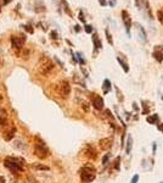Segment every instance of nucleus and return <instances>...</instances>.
I'll return each instance as SVG.
<instances>
[{
    "label": "nucleus",
    "instance_id": "nucleus-34",
    "mask_svg": "<svg viewBox=\"0 0 163 183\" xmlns=\"http://www.w3.org/2000/svg\"><path fill=\"white\" fill-rule=\"evenodd\" d=\"M157 128H158V130H159L161 132H163V124H161V125H158V126H157Z\"/></svg>",
    "mask_w": 163,
    "mask_h": 183
},
{
    "label": "nucleus",
    "instance_id": "nucleus-41",
    "mask_svg": "<svg viewBox=\"0 0 163 183\" xmlns=\"http://www.w3.org/2000/svg\"><path fill=\"white\" fill-rule=\"evenodd\" d=\"M22 183H24V182H22Z\"/></svg>",
    "mask_w": 163,
    "mask_h": 183
},
{
    "label": "nucleus",
    "instance_id": "nucleus-24",
    "mask_svg": "<svg viewBox=\"0 0 163 183\" xmlns=\"http://www.w3.org/2000/svg\"><path fill=\"white\" fill-rule=\"evenodd\" d=\"M84 29H85L86 33H91V32H92V27H91L90 24H85V28H84Z\"/></svg>",
    "mask_w": 163,
    "mask_h": 183
},
{
    "label": "nucleus",
    "instance_id": "nucleus-16",
    "mask_svg": "<svg viewBox=\"0 0 163 183\" xmlns=\"http://www.w3.org/2000/svg\"><path fill=\"white\" fill-rule=\"evenodd\" d=\"M32 167H33L34 170H40V171H49V167L43 165V164H39V162H33L32 164Z\"/></svg>",
    "mask_w": 163,
    "mask_h": 183
},
{
    "label": "nucleus",
    "instance_id": "nucleus-17",
    "mask_svg": "<svg viewBox=\"0 0 163 183\" xmlns=\"http://www.w3.org/2000/svg\"><path fill=\"white\" fill-rule=\"evenodd\" d=\"M153 57L157 60V61H159V63H162L163 61V53L159 50V48H156V50L153 51Z\"/></svg>",
    "mask_w": 163,
    "mask_h": 183
},
{
    "label": "nucleus",
    "instance_id": "nucleus-2",
    "mask_svg": "<svg viewBox=\"0 0 163 183\" xmlns=\"http://www.w3.org/2000/svg\"><path fill=\"white\" fill-rule=\"evenodd\" d=\"M23 164L24 161L22 159L18 158H12V156H8L4 160V165L15 175H17L18 172H23Z\"/></svg>",
    "mask_w": 163,
    "mask_h": 183
},
{
    "label": "nucleus",
    "instance_id": "nucleus-26",
    "mask_svg": "<svg viewBox=\"0 0 163 183\" xmlns=\"http://www.w3.org/2000/svg\"><path fill=\"white\" fill-rule=\"evenodd\" d=\"M119 160H121V158H116V160H114V169H117V170L119 167Z\"/></svg>",
    "mask_w": 163,
    "mask_h": 183
},
{
    "label": "nucleus",
    "instance_id": "nucleus-4",
    "mask_svg": "<svg viewBox=\"0 0 163 183\" xmlns=\"http://www.w3.org/2000/svg\"><path fill=\"white\" fill-rule=\"evenodd\" d=\"M36 139H37V138H36ZM34 155H36L37 158H39V159H45V158H48V155H49V149H48V146H46L45 143L42 142L40 139H39V142H38V139H37V142H36V144H34Z\"/></svg>",
    "mask_w": 163,
    "mask_h": 183
},
{
    "label": "nucleus",
    "instance_id": "nucleus-14",
    "mask_svg": "<svg viewBox=\"0 0 163 183\" xmlns=\"http://www.w3.org/2000/svg\"><path fill=\"white\" fill-rule=\"evenodd\" d=\"M117 61L121 64V66L123 67V70H124V72H129V66H128V64H127V61L124 60V57L123 56H117Z\"/></svg>",
    "mask_w": 163,
    "mask_h": 183
},
{
    "label": "nucleus",
    "instance_id": "nucleus-11",
    "mask_svg": "<svg viewBox=\"0 0 163 183\" xmlns=\"http://www.w3.org/2000/svg\"><path fill=\"white\" fill-rule=\"evenodd\" d=\"M112 138H104L99 142V145L101 148V150H108L112 146Z\"/></svg>",
    "mask_w": 163,
    "mask_h": 183
},
{
    "label": "nucleus",
    "instance_id": "nucleus-1",
    "mask_svg": "<svg viewBox=\"0 0 163 183\" xmlns=\"http://www.w3.org/2000/svg\"><path fill=\"white\" fill-rule=\"evenodd\" d=\"M55 65L52 63V60L49 56H42L38 61V65H37V70L40 75L43 76H48L52 72Z\"/></svg>",
    "mask_w": 163,
    "mask_h": 183
},
{
    "label": "nucleus",
    "instance_id": "nucleus-22",
    "mask_svg": "<svg viewBox=\"0 0 163 183\" xmlns=\"http://www.w3.org/2000/svg\"><path fill=\"white\" fill-rule=\"evenodd\" d=\"M157 18H158V21L163 24V11H162V10L157 12Z\"/></svg>",
    "mask_w": 163,
    "mask_h": 183
},
{
    "label": "nucleus",
    "instance_id": "nucleus-32",
    "mask_svg": "<svg viewBox=\"0 0 163 183\" xmlns=\"http://www.w3.org/2000/svg\"><path fill=\"white\" fill-rule=\"evenodd\" d=\"M0 183H6V179L3 176H0Z\"/></svg>",
    "mask_w": 163,
    "mask_h": 183
},
{
    "label": "nucleus",
    "instance_id": "nucleus-30",
    "mask_svg": "<svg viewBox=\"0 0 163 183\" xmlns=\"http://www.w3.org/2000/svg\"><path fill=\"white\" fill-rule=\"evenodd\" d=\"M79 20H80L82 22H85V18H84V16H83V12L79 14Z\"/></svg>",
    "mask_w": 163,
    "mask_h": 183
},
{
    "label": "nucleus",
    "instance_id": "nucleus-13",
    "mask_svg": "<svg viewBox=\"0 0 163 183\" xmlns=\"http://www.w3.org/2000/svg\"><path fill=\"white\" fill-rule=\"evenodd\" d=\"M92 43H94V47L96 49H101L102 48V43L101 40L99 39V36H97V33H94L92 34Z\"/></svg>",
    "mask_w": 163,
    "mask_h": 183
},
{
    "label": "nucleus",
    "instance_id": "nucleus-35",
    "mask_svg": "<svg viewBox=\"0 0 163 183\" xmlns=\"http://www.w3.org/2000/svg\"><path fill=\"white\" fill-rule=\"evenodd\" d=\"M56 36H57V33H56V32H51V38H54V39H55V38H57Z\"/></svg>",
    "mask_w": 163,
    "mask_h": 183
},
{
    "label": "nucleus",
    "instance_id": "nucleus-12",
    "mask_svg": "<svg viewBox=\"0 0 163 183\" xmlns=\"http://www.w3.org/2000/svg\"><path fill=\"white\" fill-rule=\"evenodd\" d=\"M15 134H16V128H15V127H11V130H9V131H6V132L4 133V139H5L6 142H10V140L14 139Z\"/></svg>",
    "mask_w": 163,
    "mask_h": 183
},
{
    "label": "nucleus",
    "instance_id": "nucleus-33",
    "mask_svg": "<svg viewBox=\"0 0 163 183\" xmlns=\"http://www.w3.org/2000/svg\"><path fill=\"white\" fill-rule=\"evenodd\" d=\"M3 101H4V95H3L2 93H0V105L3 104Z\"/></svg>",
    "mask_w": 163,
    "mask_h": 183
},
{
    "label": "nucleus",
    "instance_id": "nucleus-38",
    "mask_svg": "<svg viewBox=\"0 0 163 183\" xmlns=\"http://www.w3.org/2000/svg\"><path fill=\"white\" fill-rule=\"evenodd\" d=\"M74 27H76V28H74V29H76V32H79V30H80V27H79L78 24H77V26H74Z\"/></svg>",
    "mask_w": 163,
    "mask_h": 183
},
{
    "label": "nucleus",
    "instance_id": "nucleus-23",
    "mask_svg": "<svg viewBox=\"0 0 163 183\" xmlns=\"http://www.w3.org/2000/svg\"><path fill=\"white\" fill-rule=\"evenodd\" d=\"M105 33H106V37H107V42H108L110 44H112L113 42H112V37H111V34H110V32H108V29H105Z\"/></svg>",
    "mask_w": 163,
    "mask_h": 183
},
{
    "label": "nucleus",
    "instance_id": "nucleus-6",
    "mask_svg": "<svg viewBox=\"0 0 163 183\" xmlns=\"http://www.w3.org/2000/svg\"><path fill=\"white\" fill-rule=\"evenodd\" d=\"M26 42V37L24 34H21L20 37H16V36H12L11 37V44H12V48L16 49V50H21L23 48V44Z\"/></svg>",
    "mask_w": 163,
    "mask_h": 183
},
{
    "label": "nucleus",
    "instance_id": "nucleus-15",
    "mask_svg": "<svg viewBox=\"0 0 163 183\" xmlns=\"http://www.w3.org/2000/svg\"><path fill=\"white\" fill-rule=\"evenodd\" d=\"M136 27H138V32H139L140 38L143 39V42H146V40H147V38H146V32H145L144 27H143L141 24H136Z\"/></svg>",
    "mask_w": 163,
    "mask_h": 183
},
{
    "label": "nucleus",
    "instance_id": "nucleus-18",
    "mask_svg": "<svg viewBox=\"0 0 163 183\" xmlns=\"http://www.w3.org/2000/svg\"><path fill=\"white\" fill-rule=\"evenodd\" d=\"M146 121L149 122V124H151V125H156L157 122H158V115H150L147 118H146Z\"/></svg>",
    "mask_w": 163,
    "mask_h": 183
},
{
    "label": "nucleus",
    "instance_id": "nucleus-40",
    "mask_svg": "<svg viewBox=\"0 0 163 183\" xmlns=\"http://www.w3.org/2000/svg\"><path fill=\"white\" fill-rule=\"evenodd\" d=\"M161 183H163V182H161Z\"/></svg>",
    "mask_w": 163,
    "mask_h": 183
},
{
    "label": "nucleus",
    "instance_id": "nucleus-39",
    "mask_svg": "<svg viewBox=\"0 0 163 183\" xmlns=\"http://www.w3.org/2000/svg\"><path fill=\"white\" fill-rule=\"evenodd\" d=\"M0 11H2V6H0Z\"/></svg>",
    "mask_w": 163,
    "mask_h": 183
},
{
    "label": "nucleus",
    "instance_id": "nucleus-10",
    "mask_svg": "<svg viewBox=\"0 0 163 183\" xmlns=\"http://www.w3.org/2000/svg\"><path fill=\"white\" fill-rule=\"evenodd\" d=\"M92 105H94V108H95L96 110H101V109H104V100H102V98L99 97V95H95V94H94Z\"/></svg>",
    "mask_w": 163,
    "mask_h": 183
},
{
    "label": "nucleus",
    "instance_id": "nucleus-5",
    "mask_svg": "<svg viewBox=\"0 0 163 183\" xmlns=\"http://www.w3.org/2000/svg\"><path fill=\"white\" fill-rule=\"evenodd\" d=\"M56 92H57V94L61 98L66 99L70 95V93H71V85H70V83L67 81H64V79L60 81L58 84H57V87H56Z\"/></svg>",
    "mask_w": 163,
    "mask_h": 183
},
{
    "label": "nucleus",
    "instance_id": "nucleus-31",
    "mask_svg": "<svg viewBox=\"0 0 163 183\" xmlns=\"http://www.w3.org/2000/svg\"><path fill=\"white\" fill-rule=\"evenodd\" d=\"M99 3H100L102 6H105V5L107 4V3H106V0H99Z\"/></svg>",
    "mask_w": 163,
    "mask_h": 183
},
{
    "label": "nucleus",
    "instance_id": "nucleus-19",
    "mask_svg": "<svg viewBox=\"0 0 163 183\" xmlns=\"http://www.w3.org/2000/svg\"><path fill=\"white\" fill-rule=\"evenodd\" d=\"M102 89H104V94H107L108 92L111 90V82H110L108 79H105V81H104Z\"/></svg>",
    "mask_w": 163,
    "mask_h": 183
},
{
    "label": "nucleus",
    "instance_id": "nucleus-29",
    "mask_svg": "<svg viewBox=\"0 0 163 183\" xmlns=\"http://www.w3.org/2000/svg\"><path fill=\"white\" fill-rule=\"evenodd\" d=\"M80 104H82V106H83V109H84L85 111H88V110H89V106H88V104H86L85 101H82Z\"/></svg>",
    "mask_w": 163,
    "mask_h": 183
},
{
    "label": "nucleus",
    "instance_id": "nucleus-9",
    "mask_svg": "<svg viewBox=\"0 0 163 183\" xmlns=\"http://www.w3.org/2000/svg\"><path fill=\"white\" fill-rule=\"evenodd\" d=\"M84 152H85V156H86L88 159H91V160H95V159H96V156H97L96 150H95L91 145H86V146H85Z\"/></svg>",
    "mask_w": 163,
    "mask_h": 183
},
{
    "label": "nucleus",
    "instance_id": "nucleus-25",
    "mask_svg": "<svg viewBox=\"0 0 163 183\" xmlns=\"http://www.w3.org/2000/svg\"><path fill=\"white\" fill-rule=\"evenodd\" d=\"M108 159H110V154L105 155V158L102 159V164H104V165H107V162H108Z\"/></svg>",
    "mask_w": 163,
    "mask_h": 183
},
{
    "label": "nucleus",
    "instance_id": "nucleus-3",
    "mask_svg": "<svg viewBox=\"0 0 163 183\" xmlns=\"http://www.w3.org/2000/svg\"><path fill=\"white\" fill-rule=\"evenodd\" d=\"M79 176H80L82 182H84V183H90V182H92V181L95 179V177H96V171H95V169H94L92 166L85 165V166H83V167L79 170Z\"/></svg>",
    "mask_w": 163,
    "mask_h": 183
},
{
    "label": "nucleus",
    "instance_id": "nucleus-8",
    "mask_svg": "<svg viewBox=\"0 0 163 183\" xmlns=\"http://www.w3.org/2000/svg\"><path fill=\"white\" fill-rule=\"evenodd\" d=\"M8 111L5 109H0V127L2 128H5L9 124L8 121Z\"/></svg>",
    "mask_w": 163,
    "mask_h": 183
},
{
    "label": "nucleus",
    "instance_id": "nucleus-28",
    "mask_svg": "<svg viewBox=\"0 0 163 183\" xmlns=\"http://www.w3.org/2000/svg\"><path fill=\"white\" fill-rule=\"evenodd\" d=\"M138 181H139V175H135V176L132 178V182H130V183H138Z\"/></svg>",
    "mask_w": 163,
    "mask_h": 183
},
{
    "label": "nucleus",
    "instance_id": "nucleus-27",
    "mask_svg": "<svg viewBox=\"0 0 163 183\" xmlns=\"http://www.w3.org/2000/svg\"><path fill=\"white\" fill-rule=\"evenodd\" d=\"M24 28H26V30H27V32H29V33H33V32H34V29L32 28L30 26H24Z\"/></svg>",
    "mask_w": 163,
    "mask_h": 183
},
{
    "label": "nucleus",
    "instance_id": "nucleus-20",
    "mask_svg": "<svg viewBox=\"0 0 163 183\" xmlns=\"http://www.w3.org/2000/svg\"><path fill=\"white\" fill-rule=\"evenodd\" d=\"M132 137H129L128 138V143H127V154H130V150H132Z\"/></svg>",
    "mask_w": 163,
    "mask_h": 183
},
{
    "label": "nucleus",
    "instance_id": "nucleus-7",
    "mask_svg": "<svg viewBox=\"0 0 163 183\" xmlns=\"http://www.w3.org/2000/svg\"><path fill=\"white\" fill-rule=\"evenodd\" d=\"M122 20H123V22H124L127 33L129 34V33H130V27H132V18H130V15H129L128 11H125V10L122 11Z\"/></svg>",
    "mask_w": 163,
    "mask_h": 183
},
{
    "label": "nucleus",
    "instance_id": "nucleus-21",
    "mask_svg": "<svg viewBox=\"0 0 163 183\" xmlns=\"http://www.w3.org/2000/svg\"><path fill=\"white\" fill-rule=\"evenodd\" d=\"M4 64H5V56H4L3 50L0 49V69H2V67L4 66Z\"/></svg>",
    "mask_w": 163,
    "mask_h": 183
},
{
    "label": "nucleus",
    "instance_id": "nucleus-36",
    "mask_svg": "<svg viewBox=\"0 0 163 183\" xmlns=\"http://www.w3.org/2000/svg\"><path fill=\"white\" fill-rule=\"evenodd\" d=\"M135 4H136V6H138V8H140V6H141V3H140V0H135Z\"/></svg>",
    "mask_w": 163,
    "mask_h": 183
},
{
    "label": "nucleus",
    "instance_id": "nucleus-37",
    "mask_svg": "<svg viewBox=\"0 0 163 183\" xmlns=\"http://www.w3.org/2000/svg\"><path fill=\"white\" fill-rule=\"evenodd\" d=\"M3 3H4V5H8L9 3H11V0H3Z\"/></svg>",
    "mask_w": 163,
    "mask_h": 183
}]
</instances>
